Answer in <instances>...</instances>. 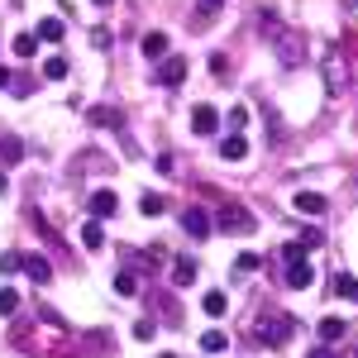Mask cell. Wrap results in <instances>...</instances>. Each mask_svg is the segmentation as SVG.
Instances as JSON below:
<instances>
[{"label":"cell","mask_w":358,"mask_h":358,"mask_svg":"<svg viewBox=\"0 0 358 358\" xmlns=\"http://www.w3.org/2000/svg\"><path fill=\"white\" fill-rule=\"evenodd\" d=\"M215 229H224V234H248L253 229V215H248L244 206H224L220 215H215Z\"/></svg>","instance_id":"obj_1"},{"label":"cell","mask_w":358,"mask_h":358,"mask_svg":"<svg viewBox=\"0 0 358 358\" xmlns=\"http://www.w3.org/2000/svg\"><path fill=\"white\" fill-rule=\"evenodd\" d=\"M182 229H187L192 239H210V234H215V220H210V210L192 206V210H182Z\"/></svg>","instance_id":"obj_2"},{"label":"cell","mask_w":358,"mask_h":358,"mask_svg":"<svg viewBox=\"0 0 358 358\" xmlns=\"http://www.w3.org/2000/svg\"><path fill=\"white\" fill-rule=\"evenodd\" d=\"M292 334H296V320H292V315H273V320L258 325V339H263V344H282V339H292Z\"/></svg>","instance_id":"obj_3"},{"label":"cell","mask_w":358,"mask_h":358,"mask_svg":"<svg viewBox=\"0 0 358 358\" xmlns=\"http://www.w3.org/2000/svg\"><path fill=\"white\" fill-rule=\"evenodd\" d=\"M220 158H224V163H244V158H248V138H244V129H229V134L220 138Z\"/></svg>","instance_id":"obj_4"},{"label":"cell","mask_w":358,"mask_h":358,"mask_svg":"<svg viewBox=\"0 0 358 358\" xmlns=\"http://www.w3.org/2000/svg\"><path fill=\"white\" fill-rule=\"evenodd\" d=\"M192 129H196L201 138L215 134V129H220V115H215V106H196V110H192Z\"/></svg>","instance_id":"obj_5"},{"label":"cell","mask_w":358,"mask_h":358,"mask_svg":"<svg viewBox=\"0 0 358 358\" xmlns=\"http://www.w3.org/2000/svg\"><path fill=\"white\" fill-rule=\"evenodd\" d=\"M287 282H292L296 292H306V287L315 282V273H310V263H306V258H296V263H287Z\"/></svg>","instance_id":"obj_6"},{"label":"cell","mask_w":358,"mask_h":358,"mask_svg":"<svg viewBox=\"0 0 358 358\" xmlns=\"http://www.w3.org/2000/svg\"><path fill=\"white\" fill-rule=\"evenodd\" d=\"M158 77H163V86H182L187 82V62L182 57H163V72Z\"/></svg>","instance_id":"obj_7"},{"label":"cell","mask_w":358,"mask_h":358,"mask_svg":"<svg viewBox=\"0 0 358 358\" xmlns=\"http://www.w3.org/2000/svg\"><path fill=\"white\" fill-rule=\"evenodd\" d=\"M301 215H325V196L320 192H296V201H292Z\"/></svg>","instance_id":"obj_8"},{"label":"cell","mask_w":358,"mask_h":358,"mask_svg":"<svg viewBox=\"0 0 358 358\" xmlns=\"http://www.w3.org/2000/svg\"><path fill=\"white\" fill-rule=\"evenodd\" d=\"M24 273H29V282H38V287H43V282H53L48 258H38V253H34V258H24Z\"/></svg>","instance_id":"obj_9"},{"label":"cell","mask_w":358,"mask_h":358,"mask_svg":"<svg viewBox=\"0 0 358 358\" xmlns=\"http://www.w3.org/2000/svg\"><path fill=\"white\" fill-rule=\"evenodd\" d=\"M115 206H120V196H115V192H96V196H91V215H96V220L115 215Z\"/></svg>","instance_id":"obj_10"},{"label":"cell","mask_w":358,"mask_h":358,"mask_svg":"<svg viewBox=\"0 0 358 358\" xmlns=\"http://www.w3.org/2000/svg\"><path fill=\"white\" fill-rule=\"evenodd\" d=\"M143 57L163 62V57H167V34H158V29H153V34H143Z\"/></svg>","instance_id":"obj_11"},{"label":"cell","mask_w":358,"mask_h":358,"mask_svg":"<svg viewBox=\"0 0 358 358\" xmlns=\"http://www.w3.org/2000/svg\"><path fill=\"white\" fill-rule=\"evenodd\" d=\"M82 244L91 248V253H101V248H106V224H101V220H91V224L82 229Z\"/></svg>","instance_id":"obj_12"},{"label":"cell","mask_w":358,"mask_h":358,"mask_svg":"<svg viewBox=\"0 0 358 358\" xmlns=\"http://www.w3.org/2000/svg\"><path fill=\"white\" fill-rule=\"evenodd\" d=\"M172 282H177V287H192L196 282V263L192 258H177V263H172Z\"/></svg>","instance_id":"obj_13"},{"label":"cell","mask_w":358,"mask_h":358,"mask_svg":"<svg viewBox=\"0 0 358 358\" xmlns=\"http://www.w3.org/2000/svg\"><path fill=\"white\" fill-rule=\"evenodd\" d=\"M201 349H206V354H224V349H229V334L224 330H206L201 334Z\"/></svg>","instance_id":"obj_14"},{"label":"cell","mask_w":358,"mask_h":358,"mask_svg":"<svg viewBox=\"0 0 358 358\" xmlns=\"http://www.w3.org/2000/svg\"><path fill=\"white\" fill-rule=\"evenodd\" d=\"M10 48H15V57H24V62H29V57L38 53V34H15V43H10Z\"/></svg>","instance_id":"obj_15"},{"label":"cell","mask_w":358,"mask_h":358,"mask_svg":"<svg viewBox=\"0 0 358 358\" xmlns=\"http://www.w3.org/2000/svg\"><path fill=\"white\" fill-rule=\"evenodd\" d=\"M62 34H67V24H62V20H38V38H43V43H57Z\"/></svg>","instance_id":"obj_16"},{"label":"cell","mask_w":358,"mask_h":358,"mask_svg":"<svg viewBox=\"0 0 358 358\" xmlns=\"http://www.w3.org/2000/svg\"><path fill=\"white\" fill-rule=\"evenodd\" d=\"M201 306H206V315H224V310H229V296H224V292H206Z\"/></svg>","instance_id":"obj_17"},{"label":"cell","mask_w":358,"mask_h":358,"mask_svg":"<svg viewBox=\"0 0 358 358\" xmlns=\"http://www.w3.org/2000/svg\"><path fill=\"white\" fill-rule=\"evenodd\" d=\"M344 330H349V325H344V320H334V315H325V320H320V339H325V344L344 339Z\"/></svg>","instance_id":"obj_18"},{"label":"cell","mask_w":358,"mask_h":358,"mask_svg":"<svg viewBox=\"0 0 358 358\" xmlns=\"http://www.w3.org/2000/svg\"><path fill=\"white\" fill-rule=\"evenodd\" d=\"M138 210H143V215H163L167 201H163L158 192H143V196H138Z\"/></svg>","instance_id":"obj_19"},{"label":"cell","mask_w":358,"mask_h":358,"mask_svg":"<svg viewBox=\"0 0 358 358\" xmlns=\"http://www.w3.org/2000/svg\"><path fill=\"white\" fill-rule=\"evenodd\" d=\"M325 77H330L334 91L344 86V62H339V53H334V48H330V57H325Z\"/></svg>","instance_id":"obj_20"},{"label":"cell","mask_w":358,"mask_h":358,"mask_svg":"<svg viewBox=\"0 0 358 358\" xmlns=\"http://www.w3.org/2000/svg\"><path fill=\"white\" fill-rule=\"evenodd\" d=\"M334 292H339V296H344V301H358V277L339 273V277H334Z\"/></svg>","instance_id":"obj_21"},{"label":"cell","mask_w":358,"mask_h":358,"mask_svg":"<svg viewBox=\"0 0 358 358\" xmlns=\"http://www.w3.org/2000/svg\"><path fill=\"white\" fill-rule=\"evenodd\" d=\"M43 77H48V82H62V77H67V57H48V62H43Z\"/></svg>","instance_id":"obj_22"},{"label":"cell","mask_w":358,"mask_h":358,"mask_svg":"<svg viewBox=\"0 0 358 358\" xmlns=\"http://www.w3.org/2000/svg\"><path fill=\"white\" fill-rule=\"evenodd\" d=\"M0 158H5V163H20V158H24V143H20V138H5V143H0Z\"/></svg>","instance_id":"obj_23"},{"label":"cell","mask_w":358,"mask_h":358,"mask_svg":"<svg viewBox=\"0 0 358 358\" xmlns=\"http://www.w3.org/2000/svg\"><path fill=\"white\" fill-rule=\"evenodd\" d=\"M15 310H20V292L0 287V315H15Z\"/></svg>","instance_id":"obj_24"},{"label":"cell","mask_w":358,"mask_h":358,"mask_svg":"<svg viewBox=\"0 0 358 358\" xmlns=\"http://www.w3.org/2000/svg\"><path fill=\"white\" fill-rule=\"evenodd\" d=\"M153 334H158V325H153L148 315H143V320H134V339H138V344H148Z\"/></svg>","instance_id":"obj_25"},{"label":"cell","mask_w":358,"mask_h":358,"mask_svg":"<svg viewBox=\"0 0 358 358\" xmlns=\"http://www.w3.org/2000/svg\"><path fill=\"white\" fill-rule=\"evenodd\" d=\"M234 268H239V273H258V268H263V253H239Z\"/></svg>","instance_id":"obj_26"},{"label":"cell","mask_w":358,"mask_h":358,"mask_svg":"<svg viewBox=\"0 0 358 358\" xmlns=\"http://www.w3.org/2000/svg\"><path fill=\"white\" fill-rule=\"evenodd\" d=\"M210 77L229 82V57H224V53H215V57H210Z\"/></svg>","instance_id":"obj_27"},{"label":"cell","mask_w":358,"mask_h":358,"mask_svg":"<svg viewBox=\"0 0 358 358\" xmlns=\"http://www.w3.org/2000/svg\"><path fill=\"white\" fill-rule=\"evenodd\" d=\"M20 268H24V258H20V253H0V273H5V277L20 273Z\"/></svg>","instance_id":"obj_28"},{"label":"cell","mask_w":358,"mask_h":358,"mask_svg":"<svg viewBox=\"0 0 358 358\" xmlns=\"http://www.w3.org/2000/svg\"><path fill=\"white\" fill-rule=\"evenodd\" d=\"M115 292H120V296H134L138 287H134V273H120L115 277Z\"/></svg>","instance_id":"obj_29"},{"label":"cell","mask_w":358,"mask_h":358,"mask_svg":"<svg viewBox=\"0 0 358 358\" xmlns=\"http://www.w3.org/2000/svg\"><path fill=\"white\" fill-rule=\"evenodd\" d=\"M91 124H110V129H115V124H120V115H115V110H91Z\"/></svg>","instance_id":"obj_30"},{"label":"cell","mask_w":358,"mask_h":358,"mask_svg":"<svg viewBox=\"0 0 358 358\" xmlns=\"http://www.w3.org/2000/svg\"><path fill=\"white\" fill-rule=\"evenodd\" d=\"M244 124H248V110H244V106H234V110H229V129H244Z\"/></svg>","instance_id":"obj_31"},{"label":"cell","mask_w":358,"mask_h":358,"mask_svg":"<svg viewBox=\"0 0 358 358\" xmlns=\"http://www.w3.org/2000/svg\"><path fill=\"white\" fill-rule=\"evenodd\" d=\"M282 258H287V263H296V258H306V244H287V248H282Z\"/></svg>","instance_id":"obj_32"},{"label":"cell","mask_w":358,"mask_h":358,"mask_svg":"<svg viewBox=\"0 0 358 358\" xmlns=\"http://www.w3.org/2000/svg\"><path fill=\"white\" fill-rule=\"evenodd\" d=\"M5 86H10V72H5V67H0V91H5Z\"/></svg>","instance_id":"obj_33"},{"label":"cell","mask_w":358,"mask_h":358,"mask_svg":"<svg viewBox=\"0 0 358 358\" xmlns=\"http://www.w3.org/2000/svg\"><path fill=\"white\" fill-rule=\"evenodd\" d=\"M310 358H330V349H315V354H310Z\"/></svg>","instance_id":"obj_34"},{"label":"cell","mask_w":358,"mask_h":358,"mask_svg":"<svg viewBox=\"0 0 358 358\" xmlns=\"http://www.w3.org/2000/svg\"><path fill=\"white\" fill-rule=\"evenodd\" d=\"M91 5H110V0H91Z\"/></svg>","instance_id":"obj_35"},{"label":"cell","mask_w":358,"mask_h":358,"mask_svg":"<svg viewBox=\"0 0 358 358\" xmlns=\"http://www.w3.org/2000/svg\"><path fill=\"white\" fill-rule=\"evenodd\" d=\"M163 358H177V354H163Z\"/></svg>","instance_id":"obj_36"},{"label":"cell","mask_w":358,"mask_h":358,"mask_svg":"<svg viewBox=\"0 0 358 358\" xmlns=\"http://www.w3.org/2000/svg\"><path fill=\"white\" fill-rule=\"evenodd\" d=\"M210 5H220V0H210Z\"/></svg>","instance_id":"obj_37"},{"label":"cell","mask_w":358,"mask_h":358,"mask_svg":"<svg viewBox=\"0 0 358 358\" xmlns=\"http://www.w3.org/2000/svg\"><path fill=\"white\" fill-rule=\"evenodd\" d=\"M354 5H358V0H354Z\"/></svg>","instance_id":"obj_38"}]
</instances>
